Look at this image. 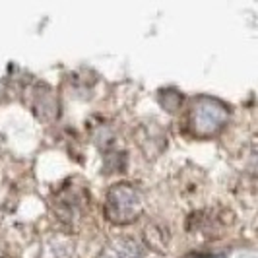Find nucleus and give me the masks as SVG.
<instances>
[{
	"label": "nucleus",
	"mask_w": 258,
	"mask_h": 258,
	"mask_svg": "<svg viewBox=\"0 0 258 258\" xmlns=\"http://www.w3.org/2000/svg\"><path fill=\"white\" fill-rule=\"evenodd\" d=\"M138 138V136H136ZM140 138H148V142H140L142 146V152L148 157H155V155H159L163 150H165V146H167V138H165V132L161 126H146V128L140 130Z\"/></svg>",
	"instance_id": "6"
},
{
	"label": "nucleus",
	"mask_w": 258,
	"mask_h": 258,
	"mask_svg": "<svg viewBox=\"0 0 258 258\" xmlns=\"http://www.w3.org/2000/svg\"><path fill=\"white\" fill-rule=\"evenodd\" d=\"M229 120V109L214 97H196L190 107L186 122L196 136H214Z\"/></svg>",
	"instance_id": "2"
},
{
	"label": "nucleus",
	"mask_w": 258,
	"mask_h": 258,
	"mask_svg": "<svg viewBox=\"0 0 258 258\" xmlns=\"http://www.w3.org/2000/svg\"><path fill=\"white\" fill-rule=\"evenodd\" d=\"M157 99H159L161 107H163L165 111H169V113H177V111L182 107V103H184L182 93L179 90H175V88L161 90L159 93H157Z\"/></svg>",
	"instance_id": "7"
},
{
	"label": "nucleus",
	"mask_w": 258,
	"mask_h": 258,
	"mask_svg": "<svg viewBox=\"0 0 258 258\" xmlns=\"http://www.w3.org/2000/svg\"><path fill=\"white\" fill-rule=\"evenodd\" d=\"M29 103L33 113L41 118V120H52L54 116L58 115V101L54 91L47 86V84H37L31 88V97Z\"/></svg>",
	"instance_id": "3"
},
{
	"label": "nucleus",
	"mask_w": 258,
	"mask_h": 258,
	"mask_svg": "<svg viewBox=\"0 0 258 258\" xmlns=\"http://www.w3.org/2000/svg\"><path fill=\"white\" fill-rule=\"evenodd\" d=\"M142 214V194L132 182H116L105 198V218L115 225H128Z\"/></svg>",
	"instance_id": "1"
},
{
	"label": "nucleus",
	"mask_w": 258,
	"mask_h": 258,
	"mask_svg": "<svg viewBox=\"0 0 258 258\" xmlns=\"http://www.w3.org/2000/svg\"><path fill=\"white\" fill-rule=\"evenodd\" d=\"M68 241H62L60 237H54L49 241V245H47V250L41 254V256L45 258H68L70 256V245H66Z\"/></svg>",
	"instance_id": "8"
},
{
	"label": "nucleus",
	"mask_w": 258,
	"mask_h": 258,
	"mask_svg": "<svg viewBox=\"0 0 258 258\" xmlns=\"http://www.w3.org/2000/svg\"><path fill=\"white\" fill-rule=\"evenodd\" d=\"M97 258H142V248L136 241L120 237L105 246Z\"/></svg>",
	"instance_id": "5"
},
{
	"label": "nucleus",
	"mask_w": 258,
	"mask_h": 258,
	"mask_svg": "<svg viewBox=\"0 0 258 258\" xmlns=\"http://www.w3.org/2000/svg\"><path fill=\"white\" fill-rule=\"evenodd\" d=\"M142 239H144V243L150 246L152 250L163 254V252H167L169 243H171V233H169L167 225H163V223H159V221H150V223H146V227H144Z\"/></svg>",
	"instance_id": "4"
}]
</instances>
